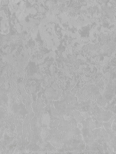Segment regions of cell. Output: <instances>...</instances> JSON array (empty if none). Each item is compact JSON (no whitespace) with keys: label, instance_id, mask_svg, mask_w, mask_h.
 Returning a JSON list of instances; mask_svg holds the SVG:
<instances>
[{"label":"cell","instance_id":"obj_1","mask_svg":"<svg viewBox=\"0 0 116 154\" xmlns=\"http://www.w3.org/2000/svg\"><path fill=\"white\" fill-rule=\"evenodd\" d=\"M43 122L45 124H47V125L49 126L50 122V118L48 116L45 117V118H44Z\"/></svg>","mask_w":116,"mask_h":154}]
</instances>
